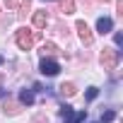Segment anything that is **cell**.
I'll return each mask as SVG.
<instances>
[{"mask_svg": "<svg viewBox=\"0 0 123 123\" xmlns=\"http://www.w3.org/2000/svg\"><path fill=\"white\" fill-rule=\"evenodd\" d=\"M17 46L22 48V51H31V46L36 43V39H39V31H31V29H27V27H22V29H17Z\"/></svg>", "mask_w": 123, "mask_h": 123, "instance_id": "cell-1", "label": "cell"}, {"mask_svg": "<svg viewBox=\"0 0 123 123\" xmlns=\"http://www.w3.org/2000/svg\"><path fill=\"white\" fill-rule=\"evenodd\" d=\"M118 58H121V53L116 48H104L101 51V65H104V70H113L118 65Z\"/></svg>", "mask_w": 123, "mask_h": 123, "instance_id": "cell-2", "label": "cell"}, {"mask_svg": "<svg viewBox=\"0 0 123 123\" xmlns=\"http://www.w3.org/2000/svg\"><path fill=\"white\" fill-rule=\"evenodd\" d=\"M75 29H77V34H80V39H82L85 46H92V43H94V36H92V31H89V27H87L85 19H80V22L75 24Z\"/></svg>", "mask_w": 123, "mask_h": 123, "instance_id": "cell-3", "label": "cell"}, {"mask_svg": "<svg viewBox=\"0 0 123 123\" xmlns=\"http://www.w3.org/2000/svg\"><path fill=\"white\" fill-rule=\"evenodd\" d=\"M41 73H43V75H48V77H53V75H58V73H60V65L55 63L53 58H43V60H41Z\"/></svg>", "mask_w": 123, "mask_h": 123, "instance_id": "cell-4", "label": "cell"}, {"mask_svg": "<svg viewBox=\"0 0 123 123\" xmlns=\"http://www.w3.org/2000/svg\"><path fill=\"white\" fill-rule=\"evenodd\" d=\"M111 29H113V22H111L109 17H99V19H97V31H99V34H109Z\"/></svg>", "mask_w": 123, "mask_h": 123, "instance_id": "cell-5", "label": "cell"}, {"mask_svg": "<svg viewBox=\"0 0 123 123\" xmlns=\"http://www.w3.org/2000/svg\"><path fill=\"white\" fill-rule=\"evenodd\" d=\"M46 22H48V17H46V12H43V10L34 12V27H36V29H43V27H46Z\"/></svg>", "mask_w": 123, "mask_h": 123, "instance_id": "cell-6", "label": "cell"}, {"mask_svg": "<svg viewBox=\"0 0 123 123\" xmlns=\"http://www.w3.org/2000/svg\"><path fill=\"white\" fill-rule=\"evenodd\" d=\"M85 118H87V111H77V113L73 111L70 116L63 118V123H80V121H85Z\"/></svg>", "mask_w": 123, "mask_h": 123, "instance_id": "cell-7", "label": "cell"}, {"mask_svg": "<svg viewBox=\"0 0 123 123\" xmlns=\"http://www.w3.org/2000/svg\"><path fill=\"white\" fill-rule=\"evenodd\" d=\"M58 89H60V94H63V97H73V94H77V87H75L73 82H63Z\"/></svg>", "mask_w": 123, "mask_h": 123, "instance_id": "cell-8", "label": "cell"}, {"mask_svg": "<svg viewBox=\"0 0 123 123\" xmlns=\"http://www.w3.org/2000/svg\"><path fill=\"white\" fill-rule=\"evenodd\" d=\"M41 53H43V58H51V55H55V53H58V46L48 41V43H43V46H41Z\"/></svg>", "mask_w": 123, "mask_h": 123, "instance_id": "cell-9", "label": "cell"}, {"mask_svg": "<svg viewBox=\"0 0 123 123\" xmlns=\"http://www.w3.org/2000/svg\"><path fill=\"white\" fill-rule=\"evenodd\" d=\"M60 12L73 15L75 12V0H60Z\"/></svg>", "mask_w": 123, "mask_h": 123, "instance_id": "cell-10", "label": "cell"}, {"mask_svg": "<svg viewBox=\"0 0 123 123\" xmlns=\"http://www.w3.org/2000/svg\"><path fill=\"white\" fill-rule=\"evenodd\" d=\"M3 111H5V113H10V116H17L22 109H19L17 104H12V101H5V104H3Z\"/></svg>", "mask_w": 123, "mask_h": 123, "instance_id": "cell-11", "label": "cell"}, {"mask_svg": "<svg viewBox=\"0 0 123 123\" xmlns=\"http://www.w3.org/2000/svg\"><path fill=\"white\" fill-rule=\"evenodd\" d=\"M19 101L29 106V104H34V94H31L29 89H22V92H19Z\"/></svg>", "mask_w": 123, "mask_h": 123, "instance_id": "cell-12", "label": "cell"}, {"mask_svg": "<svg viewBox=\"0 0 123 123\" xmlns=\"http://www.w3.org/2000/svg\"><path fill=\"white\" fill-rule=\"evenodd\" d=\"M29 5H31V0H22V5H19V15H22V17L29 12Z\"/></svg>", "mask_w": 123, "mask_h": 123, "instance_id": "cell-13", "label": "cell"}, {"mask_svg": "<svg viewBox=\"0 0 123 123\" xmlns=\"http://www.w3.org/2000/svg\"><path fill=\"white\" fill-rule=\"evenodd\" d=\"M97 97H99V89H97V87H89V89H87V99H89V101H94Z\"/></svg>", "mask_w": 123, "mask_h": 123, "instance_id": "cell-14", "label": "cell"}, {"mask_svg": "<svg viewBox=\"0 0 123 123\" xmlns=\"http://www.w3.org/2000/svg\"><path fill=\"white\" fill-rule=\"evenodd\" d=\"M113 118H116L113 111H104V113H101V121H104V123H109V121H113Z\"/></svg>", "mask_w": 123, "mask_h": 123, "instance_id": "cell-15", "label": "cell"}, {"mask_svg": "<svg viewBox=\"0 0 123 123\" xmlns=\"http://www.w3.org/2000/svg\"><path fill=\"white\" fill-rule=\"evenodd\" d=\"M70 113H73V109H70L68 104H65V106H60V116H63V118H65V116H70Z\"/></svg>", "mask_w": 123, "mask_h": 123, "instance_id": "cell-16", "label": "cell"}, {"mask_svg": "<svg viewBox=\"0 0 123 123\" xmlns=\"http://www.w3.org/2000/svg\"><path fill=\"white\" fill-rule=\"evenodd\" d=\"M113 39H116V43H118V46L123 43V34H121V31H116V34H113Z\"/></svg>", "mask_w": 123, "mask_h": 123, "instance_id": "cell-17", "label": "cell"}, {"mask_svg": "<svg viewBox=\"0 0 123 123\" xmlns=\"http://www.w3.org/2000/svg\"><path fill=\"white\" fill-rule=\"evenodd\" d=\"M5 5L7 7H17V0H5Z\"/></svg>", "mask_w": 123, "mask_h": 123, "instance_id": "cell-18", "label": "cell"}, {"mask_svg": "<svg viewBox=\"0 0 123 123\" xmlns=\"http://www.w3.org/2000/svg\"><path fill=\"white\" fill-rule=\"evenodd\" d=\"M0 63H3V55H0Z\"/></svg>", "mask_w": 123, "mask_h": 123, "instance_id": "cell-19", "label": "cell"}, {"mask_svg": "<svg viewBox=\"0 0 123 123\" xmlns=\"http://www.w3.org/2000/svg\"><path fill=\"white\" fill-rule=\"evenodd\" d=\"M104 3H109V0H104Z\"/></svg>", "mask_w": 123, "mask_h": 123, "instance_id": "cell-20", "label": "cell"}]
</instances>
